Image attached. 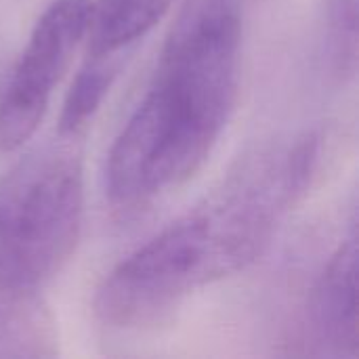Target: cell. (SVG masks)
<instances>
[{
	"mask_svg": "<svg viewBox=\"0 0 359 359\" xmlns=\"http://www.w3.org/2000/svg\"><path fill=\"white\" fill-rule=\"evenodd\" d=\"M90 17L88 0H55L40 15L0 95V151H15L34 137Z\"/></svg>",
	"mask_w": 359,
	"mask_h": 359,
	"instance_id": "277c9868",
	"label": "cell"
},
{
	"mask_svg": "<svg viewBox=\"0 0 359 359\" xmlns=\"http://www.w3.org/2000/svg\"><path fill=\"white\" fill-rule=\"evenodd\" d=\"M316 162V135L248 156L212 198L103 280L95 297L101 324L116 330L154 326L187 294L255 263L271 244L286 210L307 189Z\"/></svg>",
	"mask_w": 359,
	"mask_h": 359,
	"instance_id": "6da1fadb",
	"label": "cell"
},
{
	"mask_svg": "<svg viewBox=\"0 0 359 359\" xmlns=\"http://www.w3.org/2000/svg\"><path fill=\"white\" fill-rule=\"evenodd\" d=\"M84 212L80 154L46 145L0 177V267L40 288L76 250Z\"/></svg>",
	"mask_w": 359,
	"mask_h": 359,
	"instance_id": "3957f363",
	"label": "cell"
},
{
	"mask_svg": "<svg viewBox=\"0 0 359 359\" xmlns=\"http://www.w3.org/2000/svg\"><path fill=\"white\" fill-rule=\"evenodd\" d=\"M326 53L339 78H353L358 69V0H324Z\"/></svg>",
	"mask_w": 359,
	"mask_h": 359,
	"instance_id": "9c48e42d",
	"label": "cell"
},
{
	"mask_svg": "<svg viewBox=\"0 0 359 359\" xmlns=\"http://www.w3.org/2000/svg\"><path fill=\"white\" fill-rule=\"evenodd\" d=\"M242 0H187L154 80L116 137L105 189L116 206H137L189 181L212 154L233 111Z\"/></svg>",
	"mask_w": 359,
	"mask_h": 359,
	"instance_id": "7a4b0ae2",
	"label": "cell"
},
{
	"mask_svg": "<svg viewBox=\"0 0 359 359\" xmlns=\"http://www.w3.org/2000/svg\"><path fill=\"white\" fill-rule=\"evenodd\" d=\"M172 0H103L88 25V55H118L143 38L170 8Z\"/></svg>",
	"mask_w": 359,
	"mask_h": 359,
	"instance_id": "52a82bcc",
	"label": "cell"
},
{
	"mask_svg": "<svg viewBox=\"0 0 359 359\" xmlns=\"http://www.w3.org/2000/svg\"><path fill=\"white\" fill-rule=\"evenodd\" d=\"M311 332L326 353H358V240L351 236L330 257L309 299Z\"/></svg>",
	"mask_w": 359,
	"mask_h": 359,
	"instance_id": "5b68a950",
	"label": "cell"
},
{
	"mask_svg": "<svg viewBox=\"0 0 359 359\" xmlns=\"http://www.w3.org/2000/svg\"><path fill=\"white\" fill-rule=\"evenodd\" d=\"M120 53L118 55H88L84 67L76 74L69 93L63 101L61 118H59V133L72 135L80 130L101 107L103 99L107 97L118 69H120Z\"/></svg>",
	"mask_w": 359,
	"mask_h": 359,
	"instance_id": "ba28073f",
	"label": "cell"
},
{
	"mask_svg": "<svg viewBox=\"0 0 359 359\" xmlns=\"http://www.w3.org/2000/svg\"><path fill=\"white\" fill-rule=\"evenodd\" d=\"M38 288L25 286L0 267V355H55L57 334Z\"/></svg>",
	"mask_w": 359,
	"mask_h": 359,
	"instance_id": "8992f818",
	"label": "cell"
}]
</instances>
